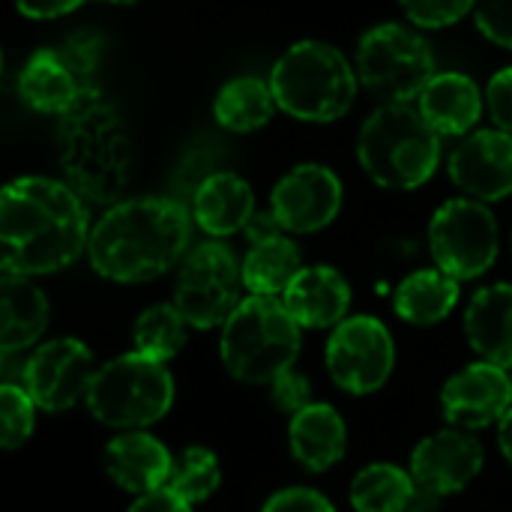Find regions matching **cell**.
<instances>
[{
  "instance_id": "6da1fadb",
  "label": "cell",
  "mask_w": 512,
  "mask_h": 512,
  "mask_svg": "<svg viewBox=\"0 0 512 512\" xmlns=\"http://www.w3.org/2000/svg\"><path fill=\"white\" fill-rule=\"evenodd\" d=\"M90 243L87 210L69 183L18 177L0 195L3 273L45 276L69 267Z\"/></svg>"
},
{
  "instance_id": "7a4b0ae2",
  "label": "cell",
  "mask_w": 512,
  "mask_h": 512,
  "mask_svg": "<svg viewBox=\"0 0 512 512\" xmlns=\"http://www.w3.org/2000/svg\"><path fill=\"white\" fill-rule=\"evenodd\" d=\"M192 222L174 198H132L114 204L90 231L87 255L111 282H150L168 273L189 246Z\"/></svg>"
},
{
  "instance_id": "3957f363",
  "label": "cell",
  "mask_w": 512,
  "mask_h": 512,
  "mask_svg": "<svg viewBox=\"0 0 512 512\" xmlns=\"http://www.w3.org/2000/svg\"><path fill=\"white\" fill-rule=\"evenodd\" d=\"M57 159L66 183L93 204H111L132 180L135 144L126 117L99 93L60 117Z\"/></svg>"
},
{
  "instance_id": "277c9868",
  "label": "cell",
  "mask_w": 512,
  "mask_h": 512,
  "mask_svg": "<svg viewBox=\"0 0 512 512\" xmlns=\"http://www.w3.org/2000/svg\"><path fill=\"white\" fill-rule=\"evenodd\" d=\"M300 324L276 297H249L222 324V363L243 384H273L300 354Z\"/></svg>"
},
{
  "instance_id": "5b68a950",
  "label": "cell",
  "mask_w": 512,
  "mask_h": 512,
  "mask_svg": "<svg viewBox=\"0 0 512 512\" xmlns=\"http://www.w3.org/2000/svg\"><path fill=\"white\" fill-rule=\"evenodd\" d=\"M441 135L426 123L420 108L381 105L360 129L357 156L363 171L387 189L423 186L441 159Z\"/></svg>"
},
{
  "instance_id": "8992f818",
  "label": "cell",
  "mask_w": 512,
  "mask_h": 512,
  "mask_svg": "<svg viewBox=\"0 0 512 512\" xmlns=\"http://www.w3.org/2000/svg\"><path fill=\"white\" fill-rule=\"evenodd\" d=\"M276 105L306 123H330L348 114L357 96V75L327 42L291 45L270 72Z\"/></svg>"
},
{
  "instance_id": "52a82bcc",
  "label": "cell",
  "mask_w": 512,
  "mask_h": 512,
  "mask_svg": "<svg viewBox=\"0 0 512 512\" xmlns=\"http://www.w3.org/2000/svg\"><path fill=\"white\" fill-rule=\"evenodd\" d=\"M84 402L102 426L135 432L171 411L174 378L165 363L132 351L96 372Z\"/></svg>"
},
{
  "instance_id": "ba28073f",
  "label": "cell",
  "mask_w": 512,
  "mask_h": 512,
  "mask_svg": "<svg viewBox=\"0 0 512 512\" xmlns=\"http://www.w3.org/2000/svg\"><path fill=\"white\" fill-rule=\"evenodd\" d=\"M363 87L384 105H411L435 78V54L402 24L372 27L357 48Z\"/></svg>"
},
{
  "instance_id": "9c48e42d",
  "label": "cell",
  "mask_w": 512,
  "mask_h": 512,
  "mask_svg": "<svg viewBox=\"0 0 512 512\" xmlns=\"http://www.w3.org/2000/svg\"><path fill=\"white\" fill-rule=\"evenodd\" d=\"M243 267L225 243H201L195 246L177 276L174 306L195 330L219 327L240 306Z\"/></svg>"
},
{
  "instance_id": "30bf717a",
  "label": "cell",
  "mask_w": 512,
  "mask_h": 512,
  "mask_svg": "<svg viewBox=\"0 0 512 512\" xmlns=\"http://www.w3.org/2000/svg\"><path fill=\"white\" fill-rule=\"evenodd\" d=\"M429 246L438 270L462 279L483 276L498 258V219L483 201H447L429 225Z\"/></svg>"
},
{
  "instance_id": "8fae6325",
  "label": "cell",
  "mask_w": 512,
  "mask_h": 512,
  "mask_svg": "<svg viewBox=\"0 0 512 512\" xmlns=\"http://www.w3.org/2000/svg\"><path fill=\"white\" fill-rule=\"evenodd\" d=\"M396 366L390 330L372 315L345 318L327 342L330 378L354 396L375 393L387 384Z\"/></svg>"
},
{
  "instance_id": "7c38bea8",
  "label": "cell",
  "mask_w": 512,
  "mask_h": 512,
  "mask_svg": "<svg viewBox=\"0 0 512 512\" xmlns=\"http://www.w3.org/2000/svg\"><path fill=\"white\" fill-rule=\"evenodd\" d=\"M99 369H93V354L78 339H54L39 345L24 363L21 387L30 393L42 411H66L78 399H87L90 384Z\"/></svg>"
},
{
  "instance_id": "4fadbf2b",
  "label": "cell",
  "mask_w": 512,
  "mask_h": 512,
  "mask_svg": "<svg viewBox=\"0 0 512 512\" xmlns=\"http://www.w3.org/2000/svg\"><path fill=\"white\" fill-rule=\"evenodd\" d=\"M342 207V183L324 165H297L288 171L270 198V210L291 234H312L327 228Z\"/></svg>"
},
{
  "instance_id": "5bb4252c",
  "label": "cell",
  "mask_w": 512,
  "mask_h": 512,
  "mask_svg": "<svg viewBox=\"0 0 512 512\" xmlns=\"http://www.w3.org/2000/svg\"><path fill=\"white\" fill-rule=\"evenodd\" d=\"M444 417L456 429H483L501 423L512 411V378L504 366L471 363L441 390Z\"/></svg>"
},
{
  "instance_id": "9a60e30c",
  "label": "cell",
  "mask_w": 512,
  "mask_h": 512,
  "mask_svg": "<svg viewBox=\"0 0 512 512\" xmlns=\"http://www.w3.org/2000/svg\"><path fill=\"white\" fill-rule=\"evenodd\" d=\"M450 180L474 201H498L512 192V135L480 129L450 153Z\"/></svg>"
},
{
  "instance_id": "2e32d148",
  "label": "cell",
  "mask_w": 512,
  "mask_h": 512,
  "mask_svg": "<svg viewBox=\"0 0 512 512\" xmlns=\"http://www.w3.org/2000/svg\"><path fill=\"white\" fill-rule=\"evenodd\" d=\"M483 471V447L474 435L462 429H444L420 441L411 456V477L417 486L435 498H447L471 486Z\"/></svg>"
},
{
  "instance_id": "e0dca14e",
  "label": "cell",
  "mask_w": 512,
  "mask_h": 512,
  "mask_svg": "<svg viewBox=\"0 0 512 512\" xmlns=\"http://www.w3.org/2000/svg\"><path fill=\"white\" fill-rule=\"evenodd\" d=\"M282 303L300 327L336 330L348 315L351 288L336 267H324V264L303 267L297 279L288 285V291L282 294Z\"/></svg>"
},
{
  "instance_id": "ac0fdd59",
  "label": "cell",
  "mask_w": 512,
  "mask_h": 512,
  "mask_svg": "<svg viewBox=\"0 0 512 512\" xmlns=\"http://www.w3.org/2000/svg\"><path fill=\"white\" fill-rule=\"evenodd\" d=\"M105 471L123 492L147 495V492L168 486L174 459L162 441L135 429V432L117 435L105 447Z\"/></svg>"
},
{
  "instance_id": "d6986e66",
  "label": "cell",
  "mask_w": 512,
  "mask_h": 512,
  "mask_svg": "<svg viewBox=\"0 0 512 512\" xmlns=\"http://www.w3.org/2000/svg\"><path fill=\"white\" fill-rule=\"evenodd\" d=\"M18 93L33 111L57 117L72 111L78 102L90 99L66 57L60 54V48H39L27 57V63L18 72Z\"/></svg>"
},
{
  "instance_id": "ffe728a7",
  "label": "cell",
  "mask_w": 512,
  "mask_h": 512,
  "mask_svg": "<svg viewBox=\"0 0 512 512\" xmlns=\"http://www.w3.org/2000/svg\"><path fill=\"white\" fill-rule=\"evenodd\" d=\"M192 216L198 228L210 237L237 234L255 216L252 186L231 171H216L198 183L192 195Z\"/></svg>"
},
{
  "instance_id": "44dd1931",
  "label": "cell",
  "mask_w": 512,
  "mask_h": 512,
  "mask_svg": "<svg viewBox=\"0 0 512 512\" xmlns=\"http://www.w3.org/2000/svg\"><path fill=\"white\" fill-rule=\"evenodd\" d=\"M48 327V300L30 276L3 273L0 279V351L3 357L27 351Z\"/></svg>"
},
{
  "instance_id": "7402d4cb",
  "label": "cell",
  "mask_w": 512,
  "mask_h": 512,
  "mask_svg": "<svg viewBox=\"0 0 512 512\" xmlns=\"http://www.w3.org/2000/svg\"><path fill=\"white\" fill-rule=\"evenodd\" d=\"M288 441H291L294 459L303 468L321 474V471H330L336 462H342L345 447H348V429L336 408L324 402H312L309 408L291 417Z\"/></svg>"
},
{
  "instance_id": "603a6c76",
  "label": "cell",
  "mask_w": 512,
  "mask_h": 512,
  "mask_svg": "<svg viewBox=\"0 0 512 512\" xmlns=\"http://www.w3.org/2000/svg\"><path fill=\"white\" fill-rule=\"evenodd\" d=\"M465 333L486 363L512 366V285H489L474 294L465 312Z\"/></svg>"
},
{
  "instance_id": "cb8c5ba5",
  "label": "cell",
  "mask_w": 512,
  "mask_h": 512,
  "mask_svg": "<svg viewBox=\"0 0 512 512\" xmlns=\"http://www.w3.org/2000/svg\"><path fill=\"white\" fill-rule=\"evenodd\" d=\"M480 87L462 72H444L420 93V114L438 135H465L480 120Z\"/></svg>"
},
{
  "instance_id": "d4e9b609",
  "label": "cell",
  "mask_w": 512,
  "mask_h": 512,
  "mask_svg": "<svg viewBox=\"0 0 512 512\" xmlns=\"http://www.w3.org/2000/svg\"><path fill=\"white\" fill-rule=\"evenodd\" d=\"M459 303V282L444 270H417L408 276L393 297L396 315L411 324H438Z\"/></svg>"
},
{
  "instance_id": "484cf974",
  "label": "cell",
  "mask_w": 512,
  "mask_h": 512,
  "mask_svg": "<svg viewBox=\"0 0 512 512\" xmlns=\"http://www.w3.org/2000/svg\"><path fill=\"white\" fill-rule=\"evenodd\" d=\"M417 501L420 486L399 465H369L351 483V504L357 512H414Z\"/></svg>"
},
{
  "instance_id": "4316f807",
  "label": "cell",
  "mask_w": 512,
  "mask_h": 512,
  "mask_svg": "<svg viewBox=\"0 0 512 512\" xmlns=\"http://www.w3.org/2000/svg\"><path fill=\"white\" fill-rule=\"evenodd\" d=\"M300 270L303 258L297 243L288 237H276L249 249V255L243 258V285L252 291V297H276L288 291Z\"/></svg>"
},
{
  "instance_id": "83f0119b",
  "label": "cell",
  "mask_w": 512,
  "mask_h": 512,
  "mask_svg": "<svg viewBox=\"0 0 512 512\" xmlns=\"http://www.w3.org/2000/svg\"><path fill=\"white\" fill-rule=\"evenodd\" d=\"M276 96L273 87L261 78H234L228 81L213 105L216 123L225 126L228 132H255L264 123H270L273 111H276Z\"/></svg>"
},
{
  "instance_id": "f1b7e54d",
  "label": "cell",
  "mask_w": 512,
  "mask_h": 512,
  "mask_svg": "<svg viewBox=\"0 0 512 512\" xmlns=\"http://www.w3.org/2000/svg\"><path fill=\"white\" fill-rule=\"evenodd\" d=\"M186 318L180 315V309L171 303H159L150 306L147 312L138 315L132 339H135V351L144 357H153L159 363H168L171 357L180 354V348L186 345Z\"/></svg>"
},
{
  "instance_id": "f546056e",
  "label": "cell",
  "mask_w": 512,
  "mask_h": 512,
  "mask_svg": "<svg viewBox=\"0 0 512 512\" xmlns=\"http://www.w3.org/2000/svg\"><path fill=\"white\" fill-rule=\"evenodd\" d=\"M222 483V468L216 453L207 447H189L174 459V471L168 477V489L180 495L186 504L207 501Z\"/></svg>"
},
{
  "instance_id": "4dcf8cb0",
  "label": "cell",
  "mask_w": 512,
  "mask_h": 512,
  "mask_svg": "<svg viewBox=\"0 0 512 512\" xmlns=\"http://www.w3.org/2000/svg\"><path fill=\"white\" fill-rule=\"evenodd\" d=\"M36 423V402L21 384H3L0 387V441L6 450H18Z\"/></svg>"
},
{
  "instance_id": "1f68e13d",
  "label": "cell",
  "mask_w": 512,
  "mask_h": 512,
  "mask_svg": "<svg viewBox=\"0 0 512 512\" xmlns=\"http://www.w3.org/2000/svg\"><path fill=\"white\" fill-rule=\"evenodd\" d=\"M57 48L66 57V63L72 66V72H75L78 84L84 87V93L96 96L99 93L96 75H99V60H102V36L90 33V30H78Z\"/></svg>"
},
{
  "instance_id": "d6a6232c",
  "label": "cell",
  "mask_w": 512,
  "mask_h": 512,
  "mask_svg": "<svg viewBox=\"0 0 512 512\" xmlns=\"http://www.w3.org/2000/svg\"><path fill=\"white\" fill-rule=\"evenodd\" d=\"M405 15L420 27H447L477 9V0H399Z\"/></svg>"
},
{
  "instance_id": "836d02e7",
  "label": "cell",
  "mask_w": 512,
  "mask_h": 512,
  "mask_svg": "<svg viewBox=\"0 0 512 512\" xmlns=\"http://www.w3.org/2000/svg\"><path fill=\"white\" fill-rule=\"evenodd\" d=\"M474 18L486 39L512 51V0H477Z\"/></svg>"
},
{
  "instance_id": "e575fe53",
  "label": "cell",
  "mask_w": 512,
  "mask_h": 512,
  "mask_svg": "<svg viewBox=\"0 0 512 512\" xmlns=\"http://www.w3.org/2000/svg\"><path fill=\"white\" fill-rule=\"evenodd\" d=\"M270 387H273V402H276V408L285 411V414H291V417L312 405L309 378L300 375V372H294V369L285 372V375H279Z\"/></svg>"
},
{
  "instance_id": "d590c367",
  "label": "cell",
  "mask_w": 512,
  "mask_h": 512,
  "mask_svg": "<svg viewBox=\"0 0 512 512\" xmlns=\"http://www.w3.org/2000/svg\"><path fill=\"white\" fill-rule=\"evenodd\" d=\"M261 512H336L333 504L318 495L315 489H303V486H294V489H282L276 492Z\"/></svg>"
},
{
  "instance_id": "8d00e7d4",
  "label": "cell",
  "mask_w": 512,
  "mask_h": 512,
  "mask_svg": "<svg viewBox=\"0 0 512 512\" xmlns=\"http://www.w3.org/2000/svg\"><path fill=\"white\" fill-rule=\"evenodd\" d=\"M486 102H489L492 120L501 126V132L512 135V66L492 75L489 90H486Z\"/></svg>"
},
{
  "instance_id": "74e56055",
  "label": "cell",
  "mask_w": 512,
  "mask_h": 512,
  "mask_svg": "<svg viewBox=\"0 0 512 512\" xmlns=\"http://www.w3.org/2000/svg\"><path fill=\"white\" fill-rule=\"evenodd\" d=\"M129 512H192V504H186L180 495H174L168 486L138 495V501L129 507Z\"/></svg>"
},
{
  "instance_id": "f35d334b",
  "label": "cell",
  "mask_w": 512,
  "mask_h": 512,
  "mask_svg": "<svg viewBox=\"0 0 512 512\" xmlns=\"http://www.w3.org/2000/svg\"><path fill=\"white\" fill-rule=\"evenodd\" d=\"M84 0H15L18 12L27 18H57L78 9Z\"/></svg>"
},
{
  "instance_id": "ab89813d",
  "label": "cell",
  "mask_w": 512,
  "mask_h": 512,
  "mask_svg": "<svg viewBox=\"0 0 512 512\" xmlns=\"http://www.w3.org/2000/svg\"><path fill=\"white\" fill-rule=\"evenodd\" d=\"M243 231H246L249 243H252V246H258V243H267V240L282 237V231H285V228L279 225V219H276V216H273V210H270V213H255Z\"/></svg>"
},
{
  "instance_id": "60d3db41",
  "label": "cell",
  "mask_w": 512,
  "mask_h": 512,
  "mask_svg": "<svg viewBox=\"0 0 512 512\" xmlns=\"http://www.w3.org/2000/svg\"><path fill=\"white\" fill-rule=\"evenodd\" d=\"M498 444H501V453L507 456V462L512 465V411L498 423Z\"/></svg>"
},
{
  "instance_id": "b9f144b4",
  "label": "cell",
  "mask_w": 512,
  "mask_h": 512,
  "mask_svg": "<svg viewBox=\"0 0 512 512\" xmlns=\"http://www.w3.org/2000/svg\"><path fill=\"white\" fill-rule=\"evenodd\" d=\"M108 3H126L129 6V3H138V0H108Z\"/></svg>"
}]
</instances>
